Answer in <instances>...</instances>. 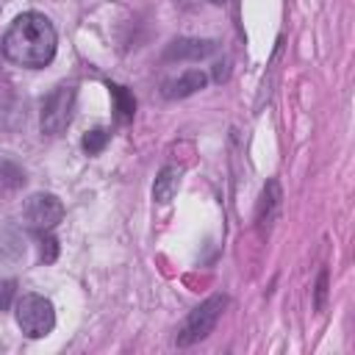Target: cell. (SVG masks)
<instances>
[{
	"label": "cell",
	"mask_w": 355,
	"mask_h": 355,
	"mask_svg": "<svg viewBox=\"0 0 355 355\" xmlns=\"http://www.w3.org/2000/svg\"><path fill=\"white\" fill-rule=\"evenodd\" d=\"M3 55L17 67H47L55 55V28L53 22L39 11L19 14L6 36H3Z\"/></svg>",
	"instance_id": "6da1fadb"
},
{
	"label": "cell",
	"mask_w": 355,
	"mask_h": 355,
	"mask_svg": "<svg viewBox=\"0 0 355 355\" xmlns=\"http://www.w3.org/2000/svg\"><path fill=\"white\" fill-rule=\"evenodd\" d=\"M225 308H227V297H225V294H214V297H208L205 302H200V305L186 316V322L180 324V330H178V344H180V347H189V344L202 341V338L216 327V322H219V316H222Z\"/></svg>",
	"instance_id": "7a4b0ae2"
},
{
	"label": "cell",
	"mask_w": 355,
	"mask_h": 355,
	"mask_svg": "<svg viewBox=\"0 0 355 355\" xmlns=\"http://www.w3.org/2000/svg\"><path fill=\"white\" fill-rule=\"evenodd\" d=\"M75 100H78L75 86H69V83L55 86V89L44 97V103H42V116H39L42 133H47V136L64 133V130L69 128V122H72Z\"/></svg>",
	"instance_id": "3957f363"
},
{
	"label": "cell",
	"mask_w": 355,
	"mask_h": 355,
	"mask_svg": "<svg viewBox=\"0 0 355 355\" xmlns=\"http://www.w3.org/2000/svg\"><path fill=\"white\" fill-rule=\"evenodd\" d=\"M17 324L28 338H42L55 327L53 302L42 294H22L17 300Z\"/></svg>",
	"instance_id": "277c9868"
},
{
	"label": "cell",
	"mask_w": 355,
	"mask_h": 355,
	"mask_svg": "<svg viewBox=\"0 0 355 355\" xmlns=\"http://www.w3.org/2000/svg\"><path fill=\"white\" fill-rule=\"evenodd\" d=\"M22 219L31 230L36 233H47L53 230L61 219H64V202L55 197V194H31L25 200V208H22Z\"/></svg>",
	"instance_id": "5b68a950"
},
{
	"label": "cell",
	"mask_w": 355,
	"mask_h": 355,
	"mask_svg": "<svg viewBox=\"0 0 355 355\" xmlns=\"http://www.w3.org/2000/svg\"><path fill=\"white\" fill-rule=\"evenodd\" d=\"M216 50V42H211V39H175L169 47H166V53H164V58L166 61H180V58H205V55H211Z\"/></svg>",
	"instance_id": "8992f818"
},
{
	"label": "cell",
	"mask_w": 355,
	"mask_h": 355,
	"mask_svg": "<svg viewBox=\"0 0 355 355\" xmlns=\"http://www.w3.org/2000/svg\"><path fill=\"white\" fill-rule=\"evenodd\" d=\"M205 83H208V75H205V72H200V69H186L180 78L164 83V97H169V100H175V97H189V94L205 89Z\"/></svg>",
	"instance_id": "52a82bcc"
},
{
	"label": "cell",
	"mask_w": 355,
	"mask_h": 355,
	"mask_svg": "<svg viewBox=\"0 0 355 355\" xmlns=\"http://www.w3.org/2000/svg\"><path fill=\"white\" fill-rule=\"evenodd\" d=\"M180 166H164L161 172H158V178H155V186H153V200L155 202H161V205H166V202H172L175 200V194H178V189H180Z\"/></svg>",
	"instance_id": "ba28073f"
},
{
	"label": "cell",
	"mask_w": 355,
	"mask_h": 355,
	"mask_svg": "<svg viewBox=\"0 0 355 355\" xmlns=\"http://www.w3.org/2000/svg\"><path fill=\"white\" fill-rule=\"evenodd\" d=\"M280 200H283L280 183L277 180H269L263 186V194H261V202H258V225H261V230L263 227L269 230V225H272V219H275V214L280 208Z\"/></svg>",
	"instance_id": "9c48e42d"
},
{
	"label": "cell",
	"mask_w": 355,
	"mask_h": 355,
	"mask_svg": "<svg viewBox=\"0 0 355 355\" xmlns=\"http://www.w3.org/2000/svg\"><path fill=\"white\" fill-rule=\"evenodd\" d=\"M108 92H111V100H114V119L119 125H128L136 114V97L119 83H108Z\"/></svg>",
	"instance_id": "30bf717a"
},
{
	"label": "cell",
	"mask_w": 355,
	"mask_h": 355,
	"mask_svg": "<svg viewBox=\"0 0 355 355\" xmlns=\"http://www.w3.org/2000/svg\"><path fill=\"white\" fill-rule=\"evenodd\" d=\"M111 141V130H105V128H94V130H89L86 136H83V150H86V155H97V153H103L105 150V144Z\"/></svg>",
	"instance_id": "8fae6325"
},
{
	"label": "cell",
	"mask_w": 355,
	"mask_h": 355,
	"mask_svg": "<svg viewBox=\"0 0 355 355\" xmlns=\"http://www.w3.org/2000/svg\"><path fill=\"white\" fill-rule=\"evenodd\" d=\"M25 183V172L14 164V161H0V186H6V189H19Z\"/></svg>",
	"instance_id": "7c38bea8"
},
{
	"label": "cell",
	"mask_w": 355,
	"mask_h": 355,
	"mask_svg": "<svg viewBox=\"0 0 355 355\" xmlns=\"http://www.w3.org/2000/svg\"><path fill=\"white\" fill-rule=\"evenodd\" d=\"M39 252H42V261H44V263H53V261L58 258V241H55L53 236H42Z\"/></svg>",
	"instance_id": "4fadbf2b"
},
{
	"label": "cell",
	"mask_w": 355,
	"mask_h": 355,
	"mask_svg": "<svg viewBox=\"0 0 355 355\" xmlns=\"http://www.w3.org/2000/svg\"><path fill=\"white\" fill-rule=\"evenodd\" d=\"M17 297V280H0V311H6Z\"/></svg>",
	"instance_id": "5bb4252c"
},
{
	"label": "cell",
	"mask_w": 355,
	"mask_h": 355,
	"mask_svg": "<svg viewBox=\"0 0 355 355\" xmlns=\"http://www.w3.org/2000/svg\"><path fill=\"white\" fill-rule=\"evenodd\" d=\"M324 297H327V272L319 275V283H316V308L322 311L324 308Z\"/></svg>",
	"instance_id": "9a60e30c"
},
{
	"label": "cell",
	"mask_w": 355,
	"mask_h": 355,
	"mask_svg": "<svg viewBox=\"0 0 355 355\" xmlns=\"http://www.w3.org/2000/svg\"><path fill=\"white\" fill-rule=\"evenodd\" d=\"M214 78H216V80H225V78H227V61L216 64V69H214Z\"/></svg>",
	"instance_id": "2e32d148"
},
{
	"label": "cell",
	"mask_w": 355,
	"mask_h": 355,
	"mask_svg": "<svg viewBox=\"0 0 355 355\" xmlns=\"http://www.w3.org/2000/svg\"><path fill=\"white\" fill-rule=\"evenodd\" d=\"M211 3H216V6H219V3H225V0H211Z\"/></svg>",
	"instance_id": "e0dca14e"
},
{
	"label": "cell",
	"mask_w": 355,
	"mask_h": 355,
	"mask_svg": "<svg viewBox=\"0 0 355 355\" xmlns=\"http://www.w3.org/2000/svg\"><path fill=\"white\" fill-rule=\"evenodd\" d=\"M0 53H3V42H0Z\"/></svg>",
	"instance_id": "ac0fdd59"
}]
</instances>
